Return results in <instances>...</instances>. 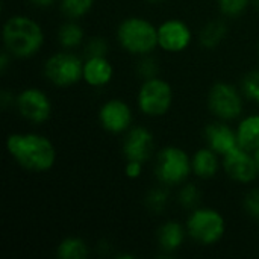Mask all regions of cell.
Wrapping results in <instances>:
<instances>
[{
    "label": "cell",
    "instance_id": "obj_1",
    "mask_svg": "<svg viewBox=\"0 0 259 259\" xmlns=\"http://www.w3.org/2000/svg\"><path fill=\"white\" fill-rule=\"evenodd\" d=\"M6 149L23 168L36 173L50 170L56 159L52 141L39 134H12L6 140Z\"/></svg>",
    "mask_w": 259,
    "mask_h": 259
},
{
    "label": "cell",
    "instance_id": "obj_2",
    "mask_svg": "<svg viewBox=\"0 0 259 259\" xmlns=\"http://www.w3.org/2000/svg\"><path fill=\"white\" fill-rule=\"evenodd\" d=\"M5 49L17 58L33 56L44 42L41 26L24 15H12L3 26Z\"/></svg>",
    "mask_w": 259,
    "mask_h": 259
},
{
    "label": "cell",
    "instance_id": "obj_3",
    "mask_svg": "<svg viewBox=\"0 0 259 259\" xmlns=\"http://www.w3.org/2000/svg\"><path fill=\"white\" fill-rule=\"evenodd\" d=\"M117 39L124 50L135 55H149L158 42V27L140 17H129L123 20L117 29Z\"/></svg>",
    "mask_w": 259,
    "mask_h": 259
},
{
    "label": "cell",
    "instance_id": "obj_4",
    "mask_svg": "<svg viewBox=\"0 0 259 259\" xmlns=\"http://www.w3.org/2000/svg\"><path fill=\"white\" fill-rule=\"evenodd\" d=\"M226 225L223 215L212 208L194 209L187 222L188 235L203 246H211L220 241L225 235Z\"/></svg>",
    "mask_w": 259,
    "mask_h": 259
},
{
    "label": "cell",
    "instance_id": "obj_5",
    "mask_svg": "<svg viewBox=\"0 0 259 259\" xmlns=\"http://www.w3.org/2000/svg\"><path fill=\"white\" fill-rule=\"evenodd\" d=\"M193 170L191 159L176 146L162 149L156 159V178L165 185H179L187 181Z\"/></svg>",
    "mask_w": 259,
    "mask_h": 259
},
{
    "label": "cell",
    "instance_id": "obj_6",
    "mask_svg": "<svg viewBox=\"0 0 259 259\" xmlns=\"http://www.w3.org/2000/svg\"><path fill=\"white\" fill-rule=\"evenodd\" d=\"M44 76L56 87L74 85L83 79V62L70 52L55 53L44 64Z\"/></svg>",
    "mask_w": 259,
    "mask_h": 259
},
{
    "label": "cell",
    "instance_id": "obj_7",
    "mask_svg": "<svg viewBox=\"0 0 259 259\" xmlns=\"http://www.w3.org/2000/svg\"><path fill=\"white\" fill-rule=\"evenodd\" d=\"M173 102V90L168 82L159 77L147 79L138 91V106L149 117L167 114Z\"/></svg>",
    "mask_w": 259,
    "mask_h": 259
},
{
    "label": "cell",
    "instance_id": "obj_8",
    "mask_svg": "<svg viewBox=\"0 0 259 259\" xmlns=\"http://www.w3.org/2000/svg\"><path fill=\"white\" fill-rule=\"evenodd\" d=\"M209 109L222 120H234L243 112L241 93L229 83H215L208 97Z\"/></svg>",
    "mask_w": 259,
    "mask_h": 259
},
{
    "label": "cell",
    "instance_id": "obj_9",
    "mask_svg": "<svg viewBox=\"0 0 259 259\" xmlns=\"http://www.w3.org/2000/svg\"><path fill=\"white\" fill-rule=\"evenodd\" d=\"M15 106L20 115L30 123H44L52 114V102L49 96L38 88L23 90L15 99Z\"/></svg>",
    "mask_w": 259,
    "mask_h": 259
},
{
    "label": "cell",
    "instance_id": "obj_10",
    "mask_svg": "<svg viewBox=\"0 0 259 259\" xmlns=\"http://www.w3.org/2000/svg\"><path fill=\"white\" fill-rule=\"evenodd\" d=\"M223 167L229 178L241 184H250L259 175L253 153L240 146L223 156Z\"/></svg>",
    "mask_w": 259,
    "mask_h": 259
},
{
    "label": "cell",
    "instance_id": "obj_11",
    "mask_svg": "<svg viewBox=\"0 0 259 259\" xmlns=\"http://www.w3.org/2000/svg\"><path fill=\"white\" fill-rule=\"evenodd\" d=\"M191 29L181 20H167L158 27L159 47L170 53L185 50L191 42Z\"/></svg>",
    "mask_w": 259,
    "mask_h": 259
},
{
    "label": "cell",
    "instance_id": "obj_12",
    "mask_svg": "<svg viewBox=\"0 0 259 259\" xmlns=\"http://www.w3.org/2000/svg\"><path fill=\"white\" fill-rule=\"evenodd\" d=\"M99 120L105 131L111 134H121L127 131L132 123V111L126 102L111 99L100 108Z\"/></svg>",
    "mask_w": 259,
    "mask_h": 259
},
{
    "label": "cell",
    "instance_id": "obj_13",
    "mask_svg": "<svg viewBox=\"0 0 259 259\" xmlns=\"http://www.w3.org/2000/svg\"><path fill=\"white\" fill-rule=\"evenodd\" d=\"M155 149V140L150 131L137 126L131 129L123 141V153L127 161H147Z\"/></svg>",
    "mask_w": 259,
    "mask_h": 259
},
{
    "label": "cell",
    "instance_id": "obj_14",
    "mask_svg": "<svg viewBox=\"0 0 259 259\" xmlns=\"http://www.w3.org/2000/svg\"><path fill=\"white\" fill-rule=\"evenodd\" d=\"M205 137L208 147L220 156H225L232 149L238 147L237 131H232L226 123H211L205 129Z\"/></svg>",
    "mask_w": 259,
    "mask_h": 259
},
{
    "label": "cell",
    "instance_id": "obj_15",
    "mask_svg": "<svg viewBox=\"0 0 259 259\" xmlns=\"http://www.w3.org/2000/svg\"><path fill=\"white\" fill-rule=\"evenodd\" d=\"M114 74V68L106 56L87 58L83 62V80L90 87H105L111 82Z\"/></svg>",
    "mask_w": 259,
    "mask_h": 259
},
{
    "label": "cell",
    "instance_id": "obj_16",
    "mask_svg": "<svg viewBox=\"0 0 259 259\" xmlns=\"http://www.w3.org/2000/svg\"><path fill=\"white\" fill-rule=\"evenodd\" d=\"M219 153H215L211 147H203L199 149L193 159V171L200 178V179H211L217 175L219 171Z\"/></svg>",
    "mask_w": 259,
    "mask_h": 259
},
{
    "label": "cell",
    "instance_id": "obj_17",
    "mask_svg": "<svg viewBox=\"0 0 259 259\" xmlns=\"http://www.w3.org/2000/svg\"><path fill=\"white\" fill-rule=\"evenodd\" d=\"M238 146L255 153L259 149V115L246 117L237 129Z\"/></svg>",
    "mask_w": 259,
    "mask_h": 259
},
{
    "label": "cell",
    "instance_id": "obj_18",
    "mask_svg": "<svg viewBox=\"0 0 259 259\" xmlns=\"http://www.w3.org/2000/svg\"><path fill=\"white\" fill-rule=\"evenodd\" d=\"M185 240V229L179 222H167L158 231V241L162 250L175 252Z\"/></svg>",
    "mask_w": 259,
    "mask_h": 259
},
{
    "label": "cell",
    "instance_id": "obj_19",
    "mask_svg": "<svg viewBox=\"0 0 259 259\" xmlns=\"http://www.w3.org/2000/svg\"><path fill=\"white\" fill-rule=\"evenodd\" d=\"M226 33L228 26L222 20L209 21L200 32V44L206 49H214L225 39Z\"/></svg>",
    "mask_w": 259,
    "mask_h": 259
},
{
    "label": "cell",
    "instance_id": "obj_20",
    "mask_svg": "<svg viewBox=\"0 0 259 259\" xmlns=\"http://www.w3.org/2000/svg\"><path fill=\"white\" fill-rule=\"evenodd\" d=\"M58 41L65 49H73L82 44L83 41V30L76 21H68L59 27Z\"/></svg>",
    "mask_w": 259,
    "mask_h": 259
},
{
    "label": "cell",
    "instance_id": "obj_21",
    "mask_svg": "<svg viewBox=\"0 0 259 259\" xmlns=\"http://www.w3.org/2000/svg\"><path fill=\"white\" fill-rule=\"evenodd\" d=\"M88 255V247L85 241L76 237L65 238L58 246V258L61 259H83Z\"/></svg>",
    "mask_w": 259,
    "mask_h": 259
},
{
    "label": "cell",
    "instance_id": "obj_22",
    "mask_svg": "<svg viewBox=\"0 0 259 259\" xmlns=\"http://www.w3.org/2000/svg\"><path fill=\"white\" fill-rule=\"evenodd\" d=\"M94 5V0H61V9L62 12L71 18H80L83 17Z\"/></svg>",
    "mask_w": 259,
    "mask_h": 259
},
{
    "label": "cell",
    "instance_id": "obj_23",
    "mask_svg": "<svg viewBox=\"0 0 259 259\" xmlns=\"http://www.w3.org/2000/svg\"><path fill=\"white\" fill-rule=\"evenodd\" d=\"M167 205H168V193L165 188H155L146 197V206L155 214H161L167 208Z\"/></svg>",
    "mask_w": 259,
    "mask_h": 259
},
{
    "label": "cell",
    "instance_id": "obj_24",
    "mask_svg": "<svg viewBox=\"0 0 259 259\" xmlns=\"http://www.w3.org/2000/svg\"><path fill=\"white\" fill-rule=\"evenodd\" d=\"M199 202H200L199 188L193 184L184 185V188L179 191V203L187 209H193L199 205Z\"/></svg>",
    "mask_w": 259,
    "mask_h": 259
},
{
    "label": "cell",
    "instance_id": "obj_25",
    "mask_svg": "<svg viewBox=\"0 0 259 259\" xmlns=\"http://www.w3.org/2000/svg\"><path fill=\"white\" fill-rule=\"evenodd\" d=\"M138 74L144 80L158 77V74H159V64L152 56L144 55V58L138 62Z\"/></svg>",
    "mask_w": 259,
    "mask_h": 259
},
{
    "label": "cell",
    "instance_id": "obj_26",
    "mask_svg": "<svg viewBox=\"0 0 259 259\" xmlns=\"http://www.w3.org/2000/svg\"><path fill=\"white\" fill-rule=\"evenodd\" d=\"M250 0H219L220 9L228 17H238L246 11Z\"/></svg>",
    "mask_w": 259,
    "mask_h": 259
},
{
    "label": "cell",
    "instance_id": "obj_27",
    "mask_svg": "<svg viewBox=\"0 0 259 259\" xmlns=\"http://www.w3.org/2000/svg\"><path fill=\"white\" fill-rule=\"evenodd\" d=\"M243 93L259 105V71H252L243 79Z\"/></svg>",
    "mask_w": 259,
    "mask_h": 259
},
{
    "label": "cell",
    "instance_id": "obj_28",
    "mask_svg": "<svg viewBox=\"0 0 259 259\" xmlns=\"http://www.w3.org/2000/svg\"><path fill=\"white\" fill-rule=\"evenodd\" d=\"M108 49H109V46H108V42H106L105 38H100V36L91 38V39L87 42V46H85V55H87V58L106 56Z\"/></svg>",
    "mask_w": 259,
    "mask_h": 259
},
{
    "label": "cell",
    "instance_id": "obj_29",
    "mask_svg": "<svg viewBox=\"0 0 259 259\" xmlns=\"http://www.w3.org/2000/svg\"><path fill=\"white\" fill-rule=\"evenodd\" d=\"M244 208L249 215L259 222V190H252L244 199Z\"/></svg>",
    "mask_w": 259,
    "mask_h": 259
},
{
    "label": "cell",
    "instance_id": "obj_30",
    "mask_svg": "<svg viewBox=\"0 0 259 259\" xmlns=\"http://www.w3.org/2000/svg\"><path fill=\"white\" fill-rule=\"evenodd\" d=\"M143 173V162L140 161H127L126 164V176L131 179H137L140 178Z\"/></svg>",
    "mask_w": 259,
    "mask_h": 259
},
{
    "label": "cell",
    "instance_id": "obj_31",
    "mask_svg": "<svg viewBox=\"0 0 259 259\" xmlns=\"http://www.w3.org/2000/svg\"><path fill=\"white\" fill-rule=\"evenodd\" d=\"M14 103H15L14 96H12L9 91L3 90V91L0 93V105H2V108H8L9 105H14Z\"/></svg>",
    "mask_w": 259,
    "mask_h": 259
},
{
    "label": "cell",
    "instance_id": "obj_32",
    "mask_svg": "<svg viewBox=\"0 0 259 259\" xmlns=\"http://www.w3.org/2000/svg\"><path fill=\"white\" fill-rule=\"evenodd\" d=\"M9 52L8 50H3L2 52V56H0V71L5 73L6 68H8V64H9Z\"/></svg>",
    "mask_w": 259,
    "mask_h": 259
},
{
    "label": "cell",
    "instance_id": "obj_33",
    "mask_svg": "<svg viewBox=\"0 0 259 259\" xmlns=\"http://www.w3.org/2000/svg\"><path fill=\"white\" fill-rule=\"evenodd\" d=\"M30 3L36 8H50L55 0H30Z\"/></svg>",
    "mask_w": 259,
    "mask_h": 259
},
{
    "label": "cell",
    "instance_id": "obj_34",
    "mask_svg": "<svg viewBox=\"0 0 259 259\" xmlns=\"http://www.w3.org/2000/svg\"><path fill=\"white\" fill-rule=\"evenodd\" d=\"M253 156H255V161H256V165H258V171H259V149L253 153Z\"/></svg>",
    "mask_w": 259,
    "mask_h": 259
},
{
    "label": "cell",
    "instance_id": "obj_35",
    "mask_svg": "<svg viewBox=\"0 0 259 259\" xmlns=\"http://www.w3.org/2000/svg\"><path fill=\"white\" fill-rule=\"evenodd\" d=\"M253 3H255V5L259 8V0H253Z\"/></svg>",
    "mask_w": 259,
    "mask_h": 259
},
{
    "label": "cell",
    "instance_id": "obj_36",
    "mask_svg": "<svg viewBox=\"0 0 259 259\" xmlns=\"http://www.w3.org/2000/svg\"><path fill=\"white\" fill-rule=\"evenodd\" d=\"M150 2H164V0H150Z\"/></svg>",
    "mask_w": 259,
    "mask_h": 259
}]
</instances>
